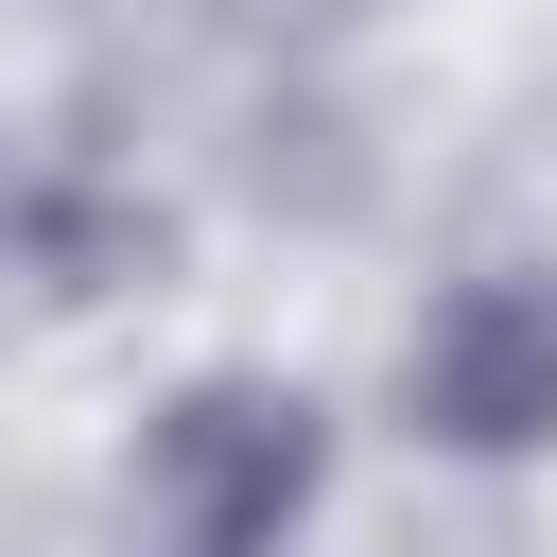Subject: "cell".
<instances>
[{
	"label": "cell",
	"mask_w": 557,
	"mask_h": 557,
	"mask_svg": "<svg viewBox=\"0 0 557 557\" xmlns=\"http://www.w3.org/2000/svg\"><path fill=\"white\" fill-rule=\"evenodd\" d=\"M418 435H453V453H540L557 435V278L487 261L418 313Z\"/></svg>",
	"instance_id": "cell-1"
},
{
	"label": "cell",
	"mask_w": 557,
	"mask_h": 557,
	"mask_svg": "<svg viewBox=\"0 0 557 557\" xmlns=\"http://www.w3.org/2000/svg\"><path fill=\"white\" fill-rule=\"evenodd\" d=\"M296 487H313V400H261V383H209V400H174V435H157L174 557H278Z\"/></svg>",
	"instance_id": "cell-2"
}]
</instances>
